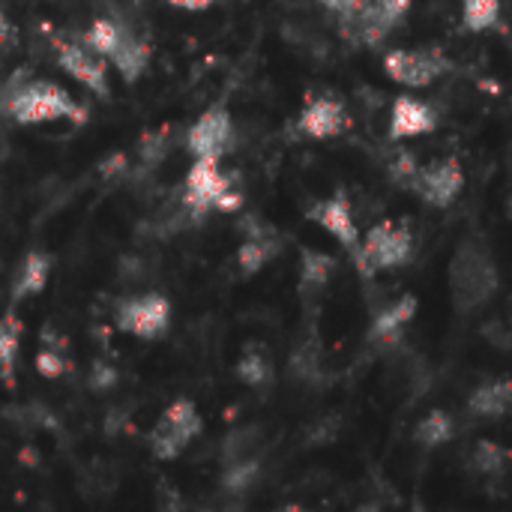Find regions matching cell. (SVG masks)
<instances>
[{
  "label": "cell",
  "mask_w": 512,
  "mask_h": 512,
  "mask_svg": "<svg viewBox=\"0 0 512 512\" xmlns=\"http://www.w3.org/2000/svg\"><path fill=\"white\" fill-rule=\"evenodd\" d=\"M498 18H501V0H465L462 3V21L474 33L495 27Z\"/></svg>",
  "instance_id": "obj_24"
},
{
  "label": "cell",
  "mask_w": 512,
  "mask_h": 512,
  "mask_svg": "<svg viewBox=\"0 0 512 512\" xmlns=\"http://www.w3.org/2000/svg\"><path fill=\"white\" fill-rule=\"evenodd\" d=\"M165 150H168V129L147 132V135L141 138V144H138V156H141V162H147V165H156V162L165 156Z\"/></svg>",
  "instance_id": "obj_29"
},
{
  "label": "cell",
  "mask_w": 512,
  "mask_h": 512,
  "mask_svg": "<svg viewBox=\"0 0 512 512\" xmlns=\"http://www.w3.org/2000/svg\"><path fill=\"white\" fill-rule=\"evenodd\" d=\"M129 36H132V30H129L123 21L111 18V15H102V18H96V21L84 30L81 42H84L87 48H93L99 57L111 60V57L117 54V48H120Z\"/></svg>",
  "instance_id": "obj_17"
},
{
  "label": "cell",
  "mask_w": 512,
  "mask_h": 512,
  "mask_svg": "<svg viewBox=\"0 0 512 512\" xmlns=\"http://www.w3.org/2000/svg\"><path fill=\"white\" fill-rule=\"evenodd\" d=\"M117 72H120V78L123 81H138L141 75H144V69H147V63H150V45L147 42H141L135 33L117 48V54L108 60Z\"/></svg>",
  "instance_id": "obj_19"
},
{
  "label": "cell",
  "mask_w": 512,
  "mask_h": 512,
  "mask_svg": "<svg viewBox=\"0 0 512 512\" xmlns=\"http://www.w3.org/2000/svg\"><path fill=\"white\" fill-rule=\"evenodd\" d=\"M438 126V114L429 102H420L414 96H396L393 114H390V138H417Z\"/></svg>",
  "instance_id": "obj_14"
},
{
  "label": "cell",
  "mask_w": 512,
  "mask_h": 512,
  "mask_svg": "<svg viewBox=\"0 0 512 512\" xmlns=\"http://www.w3.org/2000/svg\"><path fill=\"white\" fill-rule=\"evenodd\" d=\"M498 288V273L483 246L462 243L453 264H450V291L462 309L483 306Z\"/></svg>",
  "instance_id": "obj_3"
},
{
  "label": "cell",
  "mask_w": 512,
  "mask_h": 512,
  "mask_svg": "<svg viewBox=\"0 0 512 512\" xmlns=\"http://www.w3.org/2000/svg\"><path fill=\"white\" fill-rule=\"evenodd\" d=\"M417 315V297L414 294H402L399 300H393L390 306H384L375 321H372V339H396Z\"/></svg>",
  "instance_id": "obj_18"
},
{
  "label": "cell",
  "mask_w": 512,
  "mask_h": 512,
  "mask_svg": "<svg viewBox=\"0 0 512 512\" xmlns=\"http://www.w3.org/2000/svg\"><path fill=\"white\" fill-rule=\"evenodd\" d=\"M240 207L243 192L234 186V177H228L216 159H195L183 186V210L189 216H204L210 210L237 213Z\"/></svg>",
  "instance_id": "obj_2"
},
{
  "label": "cell",
  "mask_w": 512,
  "mask_h": 512,
  "mask_svg": "<svg viewBox=\"0 0 512 512\" xmlns=\"http://www.w3.org/2000/svg\"><path fill=\"white\" fill-rule=\"evenodd\" d=\"M234 147V120L225 105L207 108L186 132V150L195 159H216L222 162Z\"/></svg>",
  "instance_id": "obj_6"
},
{
  "label": "cell",
  "mask_w": 512,
  "mask_h": 512,
  "mask_svg": "<svg viewBox=\"0 0 512 512\" xmlns=\"http://www.w3.org/2000/svg\"><path fill=\"white\" fill-rule=\"evenodd\" d=\"M453 432H456V426H453V417H450L447 411H429V414L417 423L414 438H417L420 447L435 450V447H444V444L453 438Z\"/></svg>",
  "instance_id": "obj_21"
},
{
  "label": "cell",
  "mask_w": 512,
  "mask_h": 512,
  "mask_svg": "<svg viewBox=\"0 0 512 512\" xmlns=\"http://www.w3.org/2000/svg\"><path fill=\"white\" fill-rule=\"evenodd\" d=\"M33 366H36V375H39V378H45V381H57V378H63V375L72 369V360L66 357V348L42 345V348L36 351Z\"/></svg>",
  "instance_id": "obj_25"
},
{
  "label": "cell",
  "mask_w": 512,
  "mask_h": 512,
  "mask_svg": "<svg viewBox=\"0 0 512 512\" xmlns=\"http://www.w3.org/2000/svg\"><path fill=\"white\" fill-rule=\"evenodd\" d=\"M204 432V420L192 399H174L150 432V453L159 462H174Z\"/></svg>",
  "instance_id": "obj_4"
},
{
  "label": "cell",
  "mask_w": 512,
  "mask_h": 512,
  "mask_svg": "<svg viewBox=\"0 0 512 512\" xmlns=\"http://www.w3.org/2000/svg\"><path fill=\"white\" fill-rule=\"evenodd\" d=\"M258 474H261V468H258V462L252 456L249 459H237V462H228V468L222 474V486L228 492H249L255 486Z\"/></svg>",
  "instance_id": "obj_26"
},
{
  "label": "cell",
  "mask_w": 512,
  "mask_h": 512,
  "mask_svg": "<svg viewBox=\"0 0 512 512\" xmlns=\"http://www.w3.org/2000/svg\"><path fill=\"white\" fill-rule=\"evenodd\" d=\"M0 114H6L12 123H21V126L84 117L75 96L63 90L57 81H45V78L15 81V84L0 87Z\"/></svg>",
  "instance_id": "obj_1"
},
{
  "label": "cell",
  "mask_w": 512,
  "mask_h": 512,
  "mask_svg": "<svg viewBox=\"0 0 512 512\" xmlns=\"http://www.w3.org/2000/svg\"><path fill=\"white\" fill-rule=\"evenodd\" d=\"M87 384H90L93 393H111L120 384V372H117V366H111L105 360H93Z\"/></svg>",
  "instance_id": "obj_28"
},
{
  "label": "cell",
  "mask_w": 512,
  "mask_h": 512,
  "mask_svg": "<svg viewBox=\"0 0 512 512\" xmlns=\"http://www.w3.org/2000/svg\"><path fill=\"white\" fill-rule=\"evenodd\" d=\"M237 378H240L246 387H264V384H270V378H273V363L267 360L264 351L249 348V351L237 360Z\"/></svg>",
  "instance_id": "obj_23"
},
{
  "label": "cell",
  "mask_w": 512,
  "mask_h": 512,
  "mask_svg": "<svg viewBox=\"0 0 512 512\" xmlns=\"http://www.w3.org/2000/svg\"><path fill=\"white\" fill-rule=\"evenodd\" d=\"M462 186H465V174H462V165L456 159H438L432 165H423L414 177V189L432 207L453 204L459 198Z\"/></svg>",
  "instance_id": "obj_10"
},
{
  "label": "cell",
  "mask_w": 512,
  "mask_h": 512,
  "mask_svg": "<svg viewBox=\"0 0 512 512\" xmlns=\"http://www.w3.org/2000/svg\"><path fill=\"white\" fill-rule=\"evenodd\" d=\"M21 333H24V324L12 312L0 315V375L6 384H12V375H15V360L21 351Z\"/></svg>",
  "instance_id": "obj_20"
},
{
  "label": "cell",
  "mask_w": 512,
  "mask_h": 512,
  "mask_svg": "<svg viewBox=\"0 0 512 512\" xmlns=\"http://www.w3.org/2000/svg\"><path fill=\"white\" fill-rule=\"evenodd\" d=\"M512 408V381L510 378H495L489 384H480L471 399L468 411L480 420H501Z\"/></svg>",
  "instance_id": "obj_16"
},
{
  "label": "cell",
  "mask_w": 512,
  "mask_h": 512,
  "mask_svg": "<svg viewBox=\"0 0 512 512\" xmlns=\"http://www.w3.org/2000/svg\"><path fill=\"white\" fill-rule=\"evenodd\" d=\"M507 462H510V453L501 444H495V441H480L477 450H474V456H471V465L480 474H489V477L501 474L507 468Z\"/></svg>",
  "instance_id": "obj_27"
},
{
  "label": "cell",
  "mask_w": 512,
  "mask_h": 512,
  "mask_svg": "<svg viewBox=\"0 0 512 512\" xmlns=\"http://www.w3.org/2000/svg\"><path fill=\"white\" fill-rule=\"evenodd\" d=\"M336 270V261L327 252L318 249H303L300 255V282L303 288H324Z\"/></svg>",
  "instance_id": "obj_22"
},
{
  "label": "cell",
  "mask_w": 512,
  "mask_h": 512,
  "mask_svg": "<svg viewBox=\"0 0 512 512\" xmlns=\"http://www.w3.org/2000/svg\"><path fill=\"white\" fill-rule=\"evenodd\" d=\"M114 327L120 333L144 339V342L162 339L171 327V303L159 291L126 297L114 312Z\"/></svg>",
  "instance_id": "obj_5"
},
{
  "label": "cell",
  "mask_w": 512,
  "mask_h": 512,
  "mask_svg": "<svg viewBox=\"0 0 512 512\" xmlns=\"http://www.w3.org/2000/svg\"><path fill=\"white\" fill-rule=\"evenodd\" d=\"M348 123V114H345V105L333 96H315L306 102V108L300 111V120L297 126L303 129V135L309 138H336Z\"/></svg>",
  "instance_id": "obj_12"
},
{
  "label": "cell",
  "mask_w": 512,
  "mask_h": 512,
  "mask_svg": "<svg viewBox=\"0 0 512 512\" xmlns=\"http://www.w3.org/2000/svg\"><path fill=\"white\" fill-rule=\"evenodd\" d=\"M321 3H324L330 12H336V15L345 18V15H351V12H357L366 0H321Z\"/></svg>",
  "instance_id": "obj_30"
},
{
  "label": "cell",
  "mask_w": 512,
  "mask_h": 512,
  "mask_svg": "<svg viewBox=\"0 0 512 512\" xmlns=\"http://www.w3.org/2000/svg\"><path fill=\"white\" fill-rule=\"evenodd\" d=\"M450 69L441 51L426 48H393L384 57V72L405 87H429L438 75Z\"/></svg>",
  "instance_id": "obj_8"
},
{
  "label": "cell",
  "mask_w": 512,
  "mask_h": 512,
  "mask_svg": "<svg viewBox=\"0 0 512 512\" xmlns=\"http://www.w3.org/2000/svg\"><path fill=\"white\" fill-rule=\"evenodd\" d=\"M15 45V27L9 24V18L0 12V48L6 51V48H12Z\"/></svg>",
  "instance_id": "obj_31"
},
{
  "label": "cell",
  "mask_w": 512,
  "mask_h": 512,
  "mask_svg": "<svg viewBox=\"0 0 512 512\" xmlns=\"http://www.w3.org/2000/svg\"><path fill=\"white\" fill-rule=\"evenodd\" d=\"M411 252L414 243L405 225L378 222L375 228H369L360 246V261L366 264V270H396L411 261Z\"/></svg>",
  "instance_id": "obj_7"
},
{
  "label": "cell",
  "mask_w": 512,
  "mask_h": 512,
  "mask_svg": "<svg viewBox=\"0 0 512 512\" xmlns=\"http://www.w3.org/2000/svg\"><path fill=\"white\" fill-rule=\"evenodd\" d=\"M51 267H54V258L48 252H42V249L24 252V258L18 261V267L12 273V285H9L12 303H24L36 294H42L48 288Z\"/></svg>",
  "instance_id": "obj_13"
},
{
  "label": "cell",
  "mask_w": 512,
  "mask_h": 512,
  "mask_svg": "<svg viewBox=\"0 0 512 512\" xmlns=\"http://www.w3.org/2000/svg\"><path fill=\"white\" fill-rule=\"evenodd\" d=\"M171 6H180V9H189V12H198V9H207L213 6L216 0H168Z\"/></svg>",
  "instance_id": "obj_32"
},
{
  "label": "cell",
  "mask_w": 512,
  "mask_h": 512,
  "mask_svg": "<svg viewBox=\"0 0 512 512\" xmlns=\"http://www.w3.org/2000/svg\"><path fill=\"white\" fill-rule=\"evenodd\" d=\"M57 66L78 81L81 87L93 90L96 96H108V60L99 57L93 48H87L84 42H60L57 48Z\"/></svg>",
  "instance_id": "obj_9"
},
{
  "label": "cell",
  "mask_w": 512,
  "mask_h": 512,
  "mask_svg": "<svg viewBox=\"0 0 512 512\" xmlns=\"http://www.w3.org/2000/svg\"><path fill=\"white\" fill-rule=\"evenodd\" d=\"M276 255H279V237H276V231L267 228V225H252V228H246V240L237 249V267L246 276H255Z\"/></svg>",
  "instance_id": "obj_15"
},
{
  "label": "cell",
  "mask_w": 512,
  "mask_h": 512,
  "mask_svg": "<svg viewBox=\"0 0 512 512\" xmlns=\"http://www.w3.org/2000/svg\"><path fill=\"white\" fill-rule=\"evenodd\" d=\"M312 219L327 231V234H333L342 246H348L351 252H357L360 255V228H357V219H354V213H351V204H348V198L342 195V192H336L333 198H324V201H318L315 204V210H312Z\"/></svg>",
  "instance_id": "obj_11"
}]
</instances>
